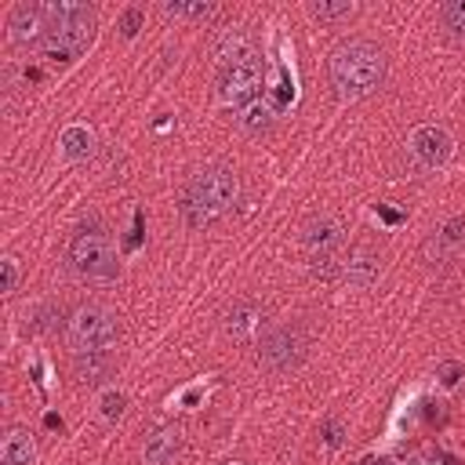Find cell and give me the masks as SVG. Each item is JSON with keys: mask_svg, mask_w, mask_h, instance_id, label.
Masks as SVG:
<instances>
[{"mask_svg": "<svg viewBox=\"0 0 465 465\" xmlns=\"http://www.w3.org/2000/svg\"><path fill=\"white\" fill-rule=\"evenodd\" d=\"M389 58L367 36H349L327 54V80L341 102H360L385 84Z\"/></svg>", "mask_w": 465, "mask_h": 465, "instance_id": "obj_1", "label": "cell"}, {"mask_svg": "<svg viewBox=\"0 0 465 465\" xmlns=\"http://www.w3.org/2000/svg\"><path fill=\"white\" fill-rule=\"evenodd\" d=\"M240 200V174L229 163H203L182 185V218L189 229H207Z\"/></svg>", "mask_w": 465, "mask_h": 465, "instance_id": "obj_2", "label": "cell"}, {"mask_svg": "<svg viewBox=\"0 0 465 465\" xmlns=\"http://www.w3.org/2000/svg\"><path fill=\"white\" fill-rule=\"evenodd\" d=\"M65 265H69V272H76L80 280H91V283L116 280L120 276V254H116L113 232L102 222L76 225L69 243H65Z\"/></svg>", "mask_w": 465, "mask_h": 465, "instance_id": "obj_3", "label": "cell"}, {"mask_svg": "<svg viewBox=\"0 0 465 465\" xmlns=\"http://www.w3.org/2000/svg\"><path fill=\"white\" fill-rule=\"evenodd\" d=\"M94 29H98L94 7L76 4V0L51 4V33H47L44 54H47L51 62H58V65L76 62V58H80V54L91 47Z\"/></svg>", "mask_w": 465, "mask_h": 465, "instance_id": "obj_4", "label": "cell"}, {"mask_svg": "<svg viewBox=\"0 0 465 465\" xmlns=\"http://www.w3.org/2000/svg\"><path fill=\"white\" fill-rule=\"evenodd\" d=\"M124 334V320L113 305H102V302H87L80 309L69 312L65 320V345L73 352H102V349H113Z\"/></svg>", "mask_w": 465, "mask_h": 465, "instance_id": "obj_5", "label": "cell"}, {"mask_svg": "<svg viewBox=\"0 0 465 465\" xmlns=\"http://www.w3.org/2000/svg\"><path fill=\"white\" fill-rule=\"evenodd\" d=\"M302 243L309 254V269L320 280L341 276V258H345V225L331 214H316L302 229Z\"/></svg>", "mask_w": 465, "mask_h": 465, "instance_id": "obj_6", "label": "cell"}, {"mask_svg": "<svg viewBox=\"0 0 465 465\" xmlns=\"http://www.w3.org/2000/svg\"><path fill=\"white\" fill-rule=\"evenodd\" d=\"M309 352V334L302 323H272L262 331L258 338V363L272 374H287L294 371Z\"/></svg>", "mask_w": 465, "mask_h": 465, "instance_id": "obj_7", "label": "cell"}, {"mask_svg": "<svg viewBox=\"0 0 465 465\" xmlns=\"http://www.w3.org/2000/svg\"><path fill=\"white\" fill-rule=\"evenodd\" d=\"M262 87H265V58H258V54L229 62L218 69V94L236 109L258 102Z\"/></svg>", "mask_w": 465, "mask_h": 465, "instance_id": "obj_8", "label": "cell"}, {"mask_svg": "<svg viewBox=\"0 0 465 465\" xmlns=\"http://www.w3.org/2000/svg\"><path fill=\"white\" fill-rule=\"evenodd\" d=\"M454 153V142L450 134L440 127V124H421L407 134V156L418 171H436L447 163V156Z\"/></svg>", "mask_w": 465, "mask_h": 465, "instance_id": "obj_9", "label": "cell"}, {"mask_svg": "<svg viewBox=\"0 0 465 465\" xmlns=\"http://www.w3.org/2000/svg\"><path fill=\"white\" fill-rule=\"evenodd\" d=\"M51 33V4H18L7 18V40L15 47H40Z\"/></svg>", "mask_w": 465, "mask_h": 465, "instance_id": "obj_10", "label": "cell"}, {"mask_svg": "<svg viewBox=\"0 0 465 465\" xmlns=\"http://www.w3.org/2000/svg\"><path fill=\"white\" fill-rule=\"evenodd\" d=\"M381 251L371 243V240H356L352 247H345V258H341V280L356 291H367L381 280Z\"/></svg>", "mask_w": 465, "mask_h": 465, "instance_id": "obj_11", "label": "cell"}, {"mask_svg": "<svg viewBox=\"0 0 465 465\" xmlns=\"http://www.w3.org/2000/svg\"><path fill=\"white\" fill-rule=\"evenodd\" d=\"M182 450H185V429L174 425V421L156 425V429L145 436V443H142L145 465H174V461L182 458Z\"/></svg>", "mask_w": 465, "mask_h": 465, "instance_id": "obj_12", "label": "cell"}, {"mask_svg": "<svg viewBox=\"0 0 465 465\" xmlns=\"http://www.w3.org/2000/svg\"><path fill=\"white\" fill-rule=\"evenodd\" d=\"M461 247H465V218H450L440 229H432V236L425 240L421 251H425L429 265H450Z\"/></svg>", "mask_w": 465, "mask_h": 465, "instance_id": "obj_13", "label": "cell"}, {"mask_svg": "<svg viewBox=\"0 0 465 465\" xmlns=\"http://www.w3.org/2000/svg\"><path fill=\"white\" fill-rule=\"evenodd\" d=\"M116 356H113V349H102V352H73V378L80 381V385H102V381H109L113 378V371H116Z\"/></svg>", "mask_w": 465, "mask_h": 465, "instance_id": "obj_14", "label": "cell"}, {"mask_svg": "<svg viewBox=\"0 0 465 465\" xmlns=\"http://www.w3.org/2000/svg\"><path fill=\"white\" fill-rule=\"evenodd\" d=\"M258 331H262V302H254V298L232 302V309L225 312V334L236 341H247Z\"/></svg>", "mask_w": 465, "mask_h": 465, "instance_id": "obj_15", "label": "cell"}, {"mask_svg": "<svg viewBox=\"0 0 465 465\" xmlns=\"http://www.w3.org/2000/svg\"><path fill=\"white\" fill-rule=\"evenodd\" d=\"M251 54H254V33H251V25L222 29V36L214 40V58H218V65H229V62L251 58Z\"/></svg>", "mask_w": 465, "mask_h": 465, "instance_id": "obj_16", "label": "cell"}, {"mask_svg": "<svg viewBox=\"0 0 465 465\" xmlns=\"http://www.w3.org/2000/svg\"><path fill=\"white\" fill-rule=\"evenodd\" d=\"M36 461V443L25 425H11L0 440V465H33Z\"/></svg>", "mask_w": 465, "mask_h": 465, "instance_id": "obj_17", "label": "cell"}, {"mask_svg": "<svg viewBox=\"0 0 465 465\" xmlns=\"http://www.w3.org/2000/svg\"><path fill=\"white\" fill-rule=\"evenodd\" d=\"M236 120H240V127H243V131H251V134H265V131L276 124V109H272L265 98H258V102L243 105Z\"/></svg>", "mask_w": 465, "mask_h": 465, "instance_id": "obj_18", "label": "cell"}, {"mask_svg": "<svg viewBox=\"0 0 465 465\" xmlns=\"http://www.w3.org/2000/svg\"><path fill=\"white\" fill-rule=\"evenodd\" d=\"M436 18H440V25H443V33H447L450 40H461V44H465V0H447V4H440V7H436Z\"/></svg>", "mask_w": 465, "mask_h": 465, "instance_id": "obj_19", "label": "cell"}, {"mask_svg": "<svg viewBox=\"0 0 465 465\" xmlns=\"http://www.w3.org/2000/svg\"><path fill=\"white\" fill-rule=\"evenodd\" d=\"M163 11L171 15V18H193V22H207V18H214L218 15V4H211V0H174V4H163Z\"/></svg>", "mask_w": 465, "mask_h": 465, "instance_id": "obj_20", "label": "cell"}, {"mask_svg": "<svg viewBox=\"0 0 465 465\" xmlns=\"http://www.w3.org/2000/svg\"><path fill=\"white\" fill-rule=\"evenodd\" d=\"M309 15H312L316 22H327V25H338V22H349V18L356 15V7H352L349 0H341V4H331V0H320V4H309Z\"/></svg>", "mask_w": 465, "mask_h": 465, "instance_id": "obj_21", "label": "cell"}, {"mask_svg": "<svg viewBox=\"0 0 465 465\" xmlns=\"http://www.w3.org/2000/svg\"><path fill=\"white\" fill-rule=\"evenodd\" d=\"M62 153L69 156V160H84L87 153H91V131L87 127H65L62 131Z\"/></svg>", "mask_w": 465, "mask_h": 465, "instance_id": "obj_22", "label": "cell"}, {"mask_svg": "<svg viewBox=\"0 0 465 465\" xmlns=\"http://www.w3.org/2000/svg\"><path fill=\"white\" fill-rule=\"evenodd\" d=\"M0 269H4V294H15L18 291V258L4 254L0 258Z\"/></svg>", "mask_w": 465, "mask_h": 465, "instance_id": "obj_23", "label": "cell"}, {"mask_svg": "<svg viewBox=\"0 0 465 465\" xmlns=\"http://www.w3.org/2000/svg\"><path fill=\"white\" fill-rule=\"evenodd\" d=\"M323 432H327V443H331V447L341 443V425H338V418H331V421L323 425Z\"/></svg>", "mask_w": 465, "mask_h": 465, "instance_id": "obj_24", "label": "cell"}, {"mask_svg": "<svg viewBox=\"0 0 465 465\" xmlns=\"http://www.w3.org/2000/svg\"><path fill=\"white\" fill-rule=\"evenodd\" d=\"M440 374H443V385H454V381H458V374H461V367H458V363H443V367H440Z\"/></svg>", "mask_w": 465, "mask_h": 465, "instance_id": "obj_25", "label": "cell"}, {"mask_svg": "<svg viewBox=\"0 0 465 465\" xmlns=\"http://www.w3.org/2000/svg\"><path fill=\"white\" fill-rule=\"evenodd\" d=\"M138 18H142V11H138V7H131V11L124 15V33H127V36L134 33V25H138Z\"/></svg>", "mask_w": 465, "mask_h": 465, "instance_id": "obj_26", "label": "cell"}, {"mask_svg": "<svg viewBox=\"0 0 465 465\" xmlns=\"http://www.w3.org/2000/svg\"><path fill=\"white\" fill-rule=\"evenodd\" d=\"M105 414H109V418H113V414L120 418V414H124V396H116V400L109 396V400H105Z\"/></svg>", "mask_w": 465, "mask_h": 465, "instance_id": "obj_27", "label": "cell"}, {"mask_svg": "<svg viewBox=\"0 0 465 465\" xmlns=\"http://www.w3.org/2000/svg\"><path fill=\"white\" fill-rule=\"evenodd\" d=\"M367 465H396V461H389V458H378V461H367Z\"/></svg>", "mask_w": 465, "mask_h": 465, "instance_id": "obj_28", "label": "cell"}]
</instances>
